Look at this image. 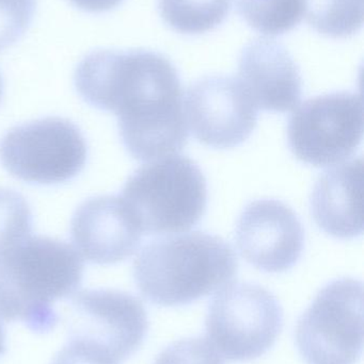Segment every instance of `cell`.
<instances>
[{"label": "cell", "instance_id": "1", "mask_svg": "<svg viewBox=\"0 0 364 364\" xmlns=\"http://www.w3.org/2000/svg\"><path fill=\"white\" fill-rule=\"evenodd\" d=\"M81 97L118 117L124 146L138 161L181 151L188 140L179 73L160 53L96 50L75 70Z\"/></svg>", "mask_w": 364, "mask_h": 364}, {"label": "cell", "instance_id": "19", "mask_svg": "<svg viewBox=\"0 0 364 364\" xmlns=\"http://www.w3.org/2000/svg\"><path fill=\"white\" fill-rule=\"evenodd\" d=\"M36 9V0H0V51L25 34Z\"/></svg>", "mask_w": 364, "mask_h": 364}, {"label": "cell", "instance_id": "10", "mask_svg": "<svg viewBox=\"0 0 364 364\" xmlns=\"http://www.w3.org/2000/svg\"><path fill=\"white\" fill-rule=\"evenodd\" d=\"M188 130L209 147L233 149L256 129L258 108L239 79L207 76L188 87L184 100Z\"/></svg>", "mask_w": 364, "mask_h": 364}, {"label": "cell", "instance_id": "13", "mask_svg": "<svg viewBox=\"0 0 364 364\" xmlns=\"http://www.w3.org/2000/svg\"><path fill=\"white\" fill-rule=\"evenodd\" d=\"M237 79L261 110L286 113L301 102L303 79L298 65L288 49L271 38H256L246 45Z\"/></svg>", "mask_w": 364, "mask_h": 364}, {"label": "cell", "instance_id": "5", "mask_svg": "<svg viewBox=\"0 0 364 364\" xmlns=\"http://www.w3.org/2000/svg\"><path fill=\"white\" fill-rule=\"evenodd\" d=\"M205 327L207 340L224 358L246 363L273 348L284 327V310L263 287L232 284L212 299Z\"/></svg>", "mask_w": 364, "mask_h": 364}, {"label": "cell", "instance_id": "24", "mask_svg": "<svg viewBox=\"0 0 364 364\" xmlns=\"http://www.w3.org/2000/svg\"><path fill=\"white\" fill-rule=\"evenodd\" d=\"M2 93H4V81H2V77L0 75V100H1Z\"/></svg>", "mask_w": 364, "mask_h": 364}, {"label": "cell", "instance_id": "9", "mask_svg": "<svg viewBox=\"0 0 364 364\" xmlns=\"http://www.w3.org/2000/svg\"><path fill=\"white\" fill-rule=\"evenodd\" d=\"M64 310L68 339L79 340L118 363L142 346L149 331L147 314L137 297L118 290H85L68 297Z\"/></svg>", "mask_w": 364, "mask_h": 364}, {"label": "cell", "instance_id": "17", "mask_svg": "<svg viewBox=\"0 0 364 364\" xmlns=\"http://www.w3.org/2000/svg\"><path fill=\"white\" fill-rule=\"evenodd\" d=\"M308 23L323 36L343 38L363 25V0H306Z\"/></svg>", "mask_w": 364, "mask_h": 364}, {"label": "cell", "instance_id": "11", "mask_svg": "<svg viewBox=\"0 0 364 364\" xmlns=\"http://www.w3.org/2000/svg\"><path fill=\"white\" fill-rule=\"evenodd\" d=\"M237 248L249 264L265 273H282L301 259L305 231L298 216L276 199L246 205L235 231Z\"/></svg>", "mask_w": 364, "mask_h": 364}, {"label": "cell", "instance_id": "2", "mask_svg": "<svg viewBox=\"0 0 364 364\" xmlns=\"http://www.w3.org/2000/svg\"><path fill=\"white\" fill-rule=\"evenodd\" d=\"M83 275V258L70 244L28 237L0 258V318L49 333L59 320L55 304L77 292Z\"/></svg>", "mask_w": 364, "mask_h": 364}, {"label": "cell", "instance_id": "22", "mask_svg": "<svg viewBox=\"0 0 364 364\" xmlns=\"http://www.w3.org/2000/svg\"><path fill=\"white\" fill-rule=\"evenodd\" d=\"M75 6L90 13H103L117 8L123 0H68Z\"/></svg>", "mask_w": 364, "mask_h": 364}, {"label": "cell", "instance_id": "3", "mask_svg": "<svg viewBox=\"0 0 364 364\" xmlns=\"http://www.w3.org/2000/svg\"><path fill=\"white\" fill-rule=\"evenodd\" d=\"M237 267L230 244L194 231L143 246L134 262V278L141 294L154 305L179 307L228 286Z\"/></svg>", "mask_w": 364, "mask_h": 364}, {"label": "cell", "instance_id": "14", "mask_svg": "<svg viewBox=\"0 0 364 364\" xmlns=\"http://www.w3.org/2000/svg\"><path fill=\"white\" fill-rule=\"evenodd\" d=\"M363 159L357 158L325 172L311 195V213L323 231L337 239L363 235Z\"/></svg>", "mask_w": 364, "mask_h": 364}, {"label": "cell", "instance_id": "16", "mask_svg": "<svg viewBox=\"0 0 364 364\" xmlns=\"http://www.w3.org/2000/svg\"><path fill=\"white\" fill-rule=\"evenodd\" d=\"M246 23L264 36H276L294 29L305 16L306 0H236Z\"/></svg>", "mask_w": 364, "mask_h": 364}, {"label": "cell", "instance_id": "15", "mask_svg": "<svg viewBox=\"0 0 364 364\" xmlns=\"http://www.w3.org/2000/svg\"><path fill=\"white\" fill-rule=\"evenodd\" d=\"M232 0H158L160 16L173 30L200 34L226 19Z\"/></svg>", "mask_w": 364, "mask_h": 364}, {"label": "cell", "instance_id": "8", "mask_svg": "<svg viewBox=\"0 0 364 364\" xmlns=\"http://www.w3.org/2000/svg\"><path fill=\"white\" fill-rule=\"evenodd\" d=\"M363 138L360 94L336 92L308 100L288 125L291 151L303 164L325 168L350 158Z\"/></svg>", "mask_w": 364, "mask_h": 364}, {"label": "cell", "instance_id": "7", "mask_svg": "<svg viewBox=\"0 0 364 364\" xmlns=\"http://www.w3.org/2000/svg\"><path fill=\"white\" fill-rule=\"evenodd\" d=\"M87 144L76 125L46 117L9 130L0 142V161L15 178L38 184L61 183L79 174Z\"/></svg>", "mask_w": 364, "mask_h": 364}, {"label": "cell", "instance_id": "23", "mask_svg": "<svg viewBox=\"0 0 364 364\" xmlns=\"http://www.w3.org/2000/svg\"><path fill=\"white\" fill-rule=\"evenodd\" d=\"M6 352V333H4V326L0 323V356Z\"/></svg>", "mask_w": 364, "mask_h": 364}, {"label": "cell", "instance_id": "4", "mask_svg": "<svg viewBox=\"0 0 364 364\" xmlns=\"http://www.w3.org/2000/svg\"><path fill=\"white\" fill-rule=\"evenodd\" d=\"M142 235L189 230L207 211V184L196 162L170 155L141 166L120 195Z\"/></svg>", "mask_w": 364, "mask_h": 364}, {"label": "cell", "instance_id": "12", "mask_svg": "<svg viewBox=\"0 0 364 364\" xmlns=\"http://www.w3.org/2000/svg\"><path fill=\"white\" fill-rule=\"evenodd\" d=\"M71 237L81 258L95 264H113L137 252L142 232L121 196H100L76 210Z\"/></svg>", "mask_w": 364, "mask_h": 364}, {"label": "cell", "instance_id": "21", "mask_svg": "<svg viewBox=\"0 0 364 364\" xmlns=\"http://www.w3.org/2000/svg\"><path fill=\"white\" fill-rule=\"evenodd\" d=\"M51 364H119L98 348L68 339V344L58 353Z\"/></svg>", "mask_w": 364, "mask_h": 364}, {"label": "cell", "instance_id": "6", "mask_svg": "<svg viewBox=\"0 0 364 364\" xmlns=\"http://www.w3.org/2000/svg\"><path fill=\"white\" fill-rule=\"evenodd\" d=\"M295 340L308 364H355L363 348V286L333 280L316 295L297 323Z\"/></svg>", "mask_w": 364, "mask_h": 364}, {"label": "cell", "instance_id": "18", "mask_svg": "<svg viewBox=\"0 0 364 364\" xmlns=\"http://www.w3.org/2000/svg\"><path fill=\"white\" fill-rule=\"evenodd\" d=\"M32 213L19 193L0 188V258L31 237Z\"/></svg>", "mask_w": 364, "mask_h": 364}, {"label": "cell", "instance_id": "20", "mask_svg": "<svg viewBox=\"0 0 364 364\" xmlns=\"http://www.w3.org/2000/svg\"><path fill=\"white\" fill-rule=\"evenodd\" d=\"M154 364H224L222 357L209 340L188 338L167 346Z\"/></svg>", "mask_w": 364, "mask_h": 364}]
</instances>
